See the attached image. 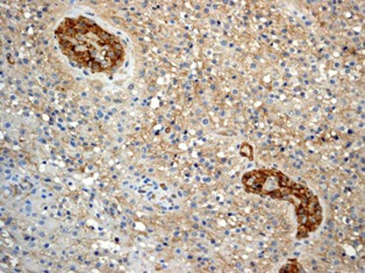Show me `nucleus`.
<instances>
[{
    "label": "nucleus",
    "mask_w": 365,
    "mask_h": 273,
    "mask_svg": "<svg viewBox=\"0 0 365 273\" xmlns=\"http://www.w3.org/2000/svg\"><path fill=\"white\" fill-rule=\"evenodd\" d=\"M55 35L64 56L95 73L113 69L123 60L119 40L86 16L62 20Z\"/></svg>",
    "instance_id": "obj_1"
}]
</instances>
